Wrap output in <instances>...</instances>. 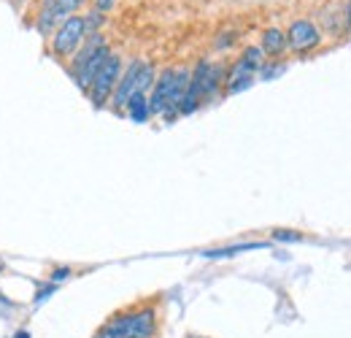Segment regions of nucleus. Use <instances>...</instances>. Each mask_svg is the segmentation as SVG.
<instances>
[{"label": "nucleus", "mask_w": 351, "mask_h": 338, "mask_svg": "<svg viewBox=\"0 0 351 338\" xmlns=\"http://www.w3.org/2000/svg\"><path fill=\"white\" fill-rule=\"evenodd\" d=\"M273 238H276V241H300L303 236H300V233H287V230H276V233H273Z\"/></svg>", "instance_id": "obj_15"}, {"label": "nucleus", "mask_w": 351, "mask_h": 338, "mask_svg": "<svg viewBox=\"0 0 351 338\" xmlns=\"http://www.w3.org/2000/svg\"><path fill=\"white\" fill-rule=\"evenodd\" d=\"M108 54H111V46L106 41V36H103V33H92V36L84 38L82 49L71 57L68 71H71L73 82H76V87H79L82 92L89 89L92 79H95L97 71H100V65L108 60Z\"/></svg>", "instance_id": "obj_2"}, {"label": "nucleus", "mask_w": 351, "mask_h": 338, "mask_svg": "<svg viewBox=\"0 0 351 338\" xmlns=\"http://www.w3.org/2000/svg\"><path fill=\"white\" fill-rule=\"evenodd\" d=\"M189 338H203V336H189Z\"/></svg>", "instance_id": "obj_23"}, {"label": "nucleus", "mask_w": 351, "mask_h": 338, "mask_svg": "<svg viewBox=\"0 0 351 338\" xmlns=\"http://www.w3.org/2000/svg\"><path fill=\"white\" fill-rule=\"evenodd\" d=\"M73 3H76V5H79V8H82V5H84V3H87V0H73Z\"/></svg>", "instance_id": "obj_22"}, {"label": "nucleus", "mask_w": 351, "mask_h": 338, "mask_svg": "<svg viewBox=\"0 0 351 338\" xmlns=\"http://www.w3.org/2000/svg\"><path fill=\"white\" fill-rule=\"evenodd\" d=\"M254 79H257V71L252 68V65H246L241 57L227 68V76H224V95H238V92H243V89H249V87L254 84Z\"/></svg>", "instance_id": "obj_9"}, {"label": "nucleus", "mask_w": 351, "mask_h": 338, "mask_svg": "<svg viewBox=\"0 0 351 338\" xmlns=\"http://www.w3.org/2000/svg\"><path fill=\"white\" fill-rule=\"evenodd\" d=\"M0 273H5V262L3 260H0Z\"/></svg>", "instance_id": "obj_21"}, {"label": "nucleus", "mask_w": 351, "mask_h": 338, "mask_svg": "<svg viewBox=\"0 0 351 338\" xmlns=\"http://www.w3.org/2000/svg\"><path fill=\"white\" fill-rule=\"evenodd\" d=\"M84 38H87L84 16H82V14H73V16H68V19L51 33V38H49V52H51L57 60H71V57L82 49Z\"/></svg>", "instance_id": "obj_4"}, {"label": "nucleus", "mask_w": 351, "mask_h": 338, "mask_svg": "<svg viewBox=\"0 0 351 338\" xmlns=\"http://www.w3.org/2000/svg\"><path fill=\"white\" fill-rule=\"evenodd\" d=\"M79 14V5L73 0H41L38 11H36V30L44 36L46 41L51 38V33L68 19Z\"/></svg>", "instance_id": "obj_7"}, {"label": "nucleus", "mask_w": 351, "mask_h": 338, "mask_svg": "<svg viewBox=\"0 0 351 338\" xmlns=\"http://www.w3.org/2000/svg\"><path fill=\"white\" fill-rule=\"evenodd\" d=\"M92 5H95V11H100V14H108V11L117 5V0H92Z\"/></svg>", "instance_id": "obj_16"}, {"label": "nucleus", "mask_w": 351, "mask_h": 338, "mask_svg": "<svg viewBox=\"0 0 351 338\" xmlns=\"http://www.w3.org/2000/svg\"><path fill=\"white\" fill-rule=\"evenodd\" d=\"M260 49L265 52V57L278 60V57L287 52V33H284L281 27H267V30L263 33V43H260Z\"/></svg>", "instance_id": "obj_10"}, {"label": "nucleus", "mask_w": 351, "mask_h": 338, "mask_svg": "<svg viewBox=\"0 0 351 338\" xmlns=\"http://www.w3.org/2000/svg\"><path fill=\"white\" fill-rule=\"evenodd\" d=\"M154 79H157L154 65H152L149 60H138V57H135L132 63L125 65V71H122V76H119V84L114 89L108 106H111L117 114H122L132 95H138V92H141V95H149V89L154 87Z\"/></svg>", "instance_id": "obj_3"}, {"label": "nucleus", "mask_w": 351, "mask_h": 338, "mask_svg": "<svg viewBox=\"0 0 351 338\" xmlns=\"http://www.w3.org/2000/svg\"><path fill=\"white\" fill-rule=\"evenodd\" d=\"M84 16V25H87V36L92 33H100V27L106 25V14H100V11H87V14H82Z\"/></svg>", "instance_id": "obj_14"}, {"label": "nucleus", "mask_w": 351, "mask_h": 338, "mask_svg": "<svg viewBox=\"0 0 351 338\" xmlns=\"http://www.w3.org/2000/svg\"><path fill=\"white\" fill-rule=\"evenodd\" d=\"M284 33H287V49H292L295 54H306L322 43V30L311 19H295Z\"/></svg>", "instance_id": "obj_8"}, {"label": "nucleus", "mask_w": 351, "mask_h": 338, "mask_svg": "<svg viewBox=\"0 0 351 338\" xmlns=\"http://www.w3.org/2000/svg\"><path fill=\"white\" fill-rule=\"evenodd\" d=\"M14 338H30V333H27V330H19V333H16Z\"/></svg>", "instance_id": "obj_20"}, {"label": "nucleus", "mask_w": 351, "mask_h": 338, "mask_svg": "<svg viewBox=\"0 0 351 338\" xmlns=\"http://www.w3.org/2000/svg\"><path fill=\"white\" fill-rule=\"evenodd\" d=\"M68 276H71V268H54L51 271V284H57V282H62Z\"/></svg>", "instance_id": "obj_18"}, {"label": "nucleus", "mask_w": 351, "mask_h": 338, "mask_svg": "<svg viewBox=\"0 0 351 338\" xmlns=\"http://www.w3.org/2000/svg\"><path fill=\"white\" fill-rule=\"evenodd\" d=\"M122 71H125L122 57H119L117 52H111V54H108V60L100 65L97 76L92 79V84H89V89H87V98L92 100V106H95V109H106V106H108V100H111L114 89H117V84H119Z\"/></svg>", "instance_id": "obj_6"}, {"label": "nucleus", "mask_w": 351, "mask_h": 338, "mask_svg": "<svg viewBox=\"0 0 351 338\" xmlns=\"http://www.w3.org/2000/svg\"><path fill=\"white\" fill-rule=\"evenodd\" d=\"M189 76H192L189 68H165L162 74H157L154 87L149 92V111L165 120L178 117V106L189 87Z\"/></svg>", "instance_id": "obj_1"}, {"label": "nucleus", "mask_w": 351, "mask_h": 338, "mask_svg": "<svg viewBox=\"0 0 351 338\" xmlns=\"http://www.w3.org/2000/svg\"><path fill=\"white\" fill-rule=\"evenodd\" d=\"M284 71H287V65H284V63H278V60H270V63H267V60H265V65L257 71V76H260V79H265V82H270V79L281 76Z\"/></svg>", "instance_id": "obj_13"}, {"label": "nucleus", "mask_w": 351, "mask_h": 338, "mask_svg": "<svg viewBox=\"0 0 351 338\" xmlns=\"http://www.w3.org/2000/svg\"><path fill=\"white\" fill-rule=\"evenodd\" d=\"M346 22H349V30H351V0H349V5H346Z\"/></svg>", "instance_id": "obj_19"}, {"label": "nucleus", "mask_w": 351, "mask_h": 338, "mask_svg": "<svg viewBox=\"0 0 351 338\" xmlns=\"http://www.w3.org/2000/svg\"><path fill=\"white\" fill-rule=\"evenodd\" d=\"M95 338H125V336H122V333H117V330H114V328L106 322V325L100 328V333H97Z\"/></svg>", "instance_id": "obj_17"}, {"label": "nucleus", "mask_w": 351, "mask_h": 338, "mask_svg": "<svg viewBox=\"0 0 351 338\" xmlns=\"http://www.w3.org/2000/svg\"><path fill=\"white\" fill-rule=\"evenodd\" d=\"M108 325L125 338H154L157 336V311H154V306L130 308V311L111 317Z\"/></svg>", "instance_id": "obj_5"}, {"label": "nucleus", "mask_w": 351, "mask_h": 338, "mask_svg": "<svg viewBox=\"0 0 351 338\" xmlns=\"http://www.w3.org/2000/svg\"><path fill=\"white\" fill-rule=\"evenodd\" d=\"M241 60H243L246 65H252L254 71H260V68L265 65V60H267V57H265V52L260 49V46H246V49L241 52Z\"/></svg>", "instance_id": "obj_12"}, {"label": "nucleus", "mask_w": 351, "mask_h": 338, "mask_svg": "<svg viewBox=\"0 0 351 338\" xmlns=\"http://www.w3.org/2000/svg\"><path fill=\"white\" fill-rule=\"evenodd\" d=\"M125 114L130 117L132 122H146L149 117H152V111H149V95H132L130 100H128V106H125Z\"/></svg>", "instance_id": "obj_11"}]
</instances>
